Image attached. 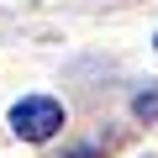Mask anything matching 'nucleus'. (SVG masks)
<instances>
[{
    "mask_svg": "<svg viewBox=\"0 0 158 158\" xmlns=\"http://www.w3.org/2000/svg\"><path fill=\"white\" fill-rule=\"evenodd\" d=\"M58 127H63V106L53 95H27V100L11 106V132L21 142H48Z\"/></svg>",
    "mask_w": 158,
    "mask_h": 158,
    "instance_id": "nucleus-1",
    "label": "nucleus"
},
{
    "mask_svg": "<svg viewBox=\"0 0 158 158\" xmlns=\"http://www.w3.org/2000/svg\"><path fill=\"white\" fill-rule=\"evenodd\" d=\"M132 116H137V121H158V90L137 95V100H132Z\"/></svg>",
    "mask_w": 158,
    "mask_h": 158,
    "instance_id": "nucleus-2",
    "label": "nucleus"
},
{
    "mask_svg": "<svg viewBox=\"0 0 158 158\" xmlns=\"http://www.w3.org/2000/svg\"><path fill=\"white\" fill-rule=\"evenodd\" d=\"M153 42H158V37H153Z\"/></svg>",
    "mask_w": 158,
    "mask_h": 158,
    "instance_id": "nucleus-3",
    "label": "nucleus"
}]
</instances>
